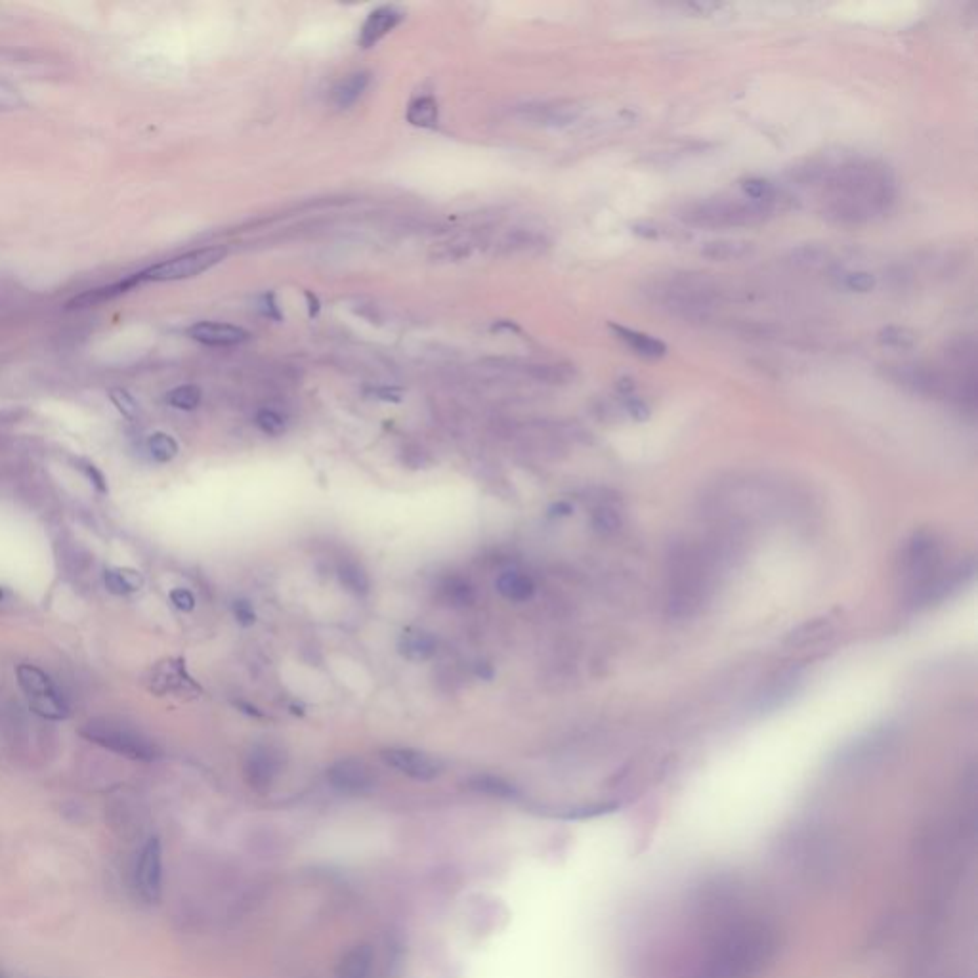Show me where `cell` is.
<instances>
[{
	"instance_id": "cell-17",
	"label": "cell",
	"mask_w": 978,
	"mask_h": 978,
	"mask_svg": "<svg viewBox=\"0 0 978 978\" xmlns=\"http://www.w3.org/2000/svg\"><path fill=\"white\" fill-rule=\"evenodd\" d=\"M404 20V12L396 6H381L367 16L360 33V44L363 48H371L384 39L390 31H394Z\"/></svg>"
},
{
	"instance_id": "cell-21",
	"label": "cell",
	"mask_w": 978,
	"mask_h": 978,
	"mask_svg": "<svg viewBox=\"0 0 978 978\" xmlns=\"http://www.w3.org/2000/svg\"><path fill=\"white\" fill-rule=\"evenodd\" d=\"M944 358L952 363L957 373H975L977 369V341L971 335H959L944 346Z\"/></svg>"
},
{
	"instance_id": "cell-27",
	"label": "cell",
	"mask_w": 978,
	"mask_h": 978,
	"mask_svg": "<svg viewBox=\"0 0 978 978\" xmlns=\"http://www.w3.org/2000/svg\"><path fill=\"white\" fill-rule=\"evenodd\" d=\"M369 73L367 71H358V73H352L348 75L346 79H342L339 85L333 88V104L339 107V109H348V107L354 106L365 92V88L369 86Z\"/></svg>"
},
{
	"instance_id": "cell-4",
	"label": "cell",
	"mask_w": 978,
	"mask_h": 978,
	"mask_svg": "<svg viewBox=\"0 0 978 978\" xmlns=\"http://www.w3.org/2000/svg\"><path fill=\"white\" fill-rule=\"evenodd\" d=\"M776 213L774 207L755 203L747 197H707L682 205L677 218L682 224L703 230L747 228L763 224Z\"/></svg>"
},
{
	"instance_id": "cell-37",
	"label": "cell",
	"mask_w": 978,
	"mask_h": 978,
	"mask_svg": "<svg viewBox=\"0 0 978 978\" xmlns=\"http://www.w3.org/2000/svg\"><path fill=\"white\" fill-rule=\"evenodd\" d=\"M837 285L847 289V291H852V293H870L875 289V276H872L870 272H839L837 276Z\"/></svg>"
},
{
	"instance_id": "cell-44",
	"label": "cell",
	"mask_w": 978,
	"mask_h": 978,
	"mask_svg": "<svg viewBox=\"0 0 978 978\" xmlns=\"http://www.w3.org/2000/svg\"><path fill=\"white\" fill-rule=\"evenodd\" d=\"M260 306H262V314L268 316V318L281 319V314H279V308H277L276 298L272 293H266L262 300H260Z\"/></svg>"
},
{
	"instance_id": "cell-14",
	"label": "cell",
	"mask_w": 978,
	"mask_h": 978,
	"mask_svg": "<svg viewBox=\"0 0 978 978\" xmlns=\"http://www.w3.org/2000/svg\"><path fill=\"white\" fill-rule=\"evenodd\" d=\"M136 889L148 902H157L163 889V849L157 837L149 839L136 862Z\"/></svg>"
},
{
	"instance_id": "cell-36",
	"label": "cell",
	"mask_w": 978,
	"mask_h": 978,
	"mask_svg": "<svg viewBox=\"0 0 978 978\" xmlns=\"http://www.w3.org/2000/svg\"><path fill=\"white\" fill-rule=\"evenodd\" d=\"M877 339H879V342L883 346L896 348V350H908V348H912L915 342H917L914 331H910L908 327H900V325H887V327H883L879 331Z\"/></svg>"
},
{
	"instance_id": "cell-2",
	"label": "cell",
	"mask_w": 978,
	"mask_h": 978,
	"mask_svg": "<svg viewBox=\"0 0 978 978\" xmlns=\"http://www.w3.org/2000/svg\"><path fill=\"white\" fill-rule=\"evenodd\" d=\"M778 952V933L759 917L726 923L690 978H759Z\"/></svg>"
},
{
	"instance_id": "cell-31",
	"label": "cell",
	"mask_w": 978,
	"mask_h": 978,
	"mask_svg": "<svg viewBox=\"0 0 978 978\" xmlns=\"http://www.w3.org/2000/svg\"><path fill=\"white\" fill-rule=\"evenodd\" d=\"M742 192H744V197L755 201V203H763V205H770L778 211V205L784 201L782 199V193L780 190L768 182L765 178H747L742 182Z\"/></svg>"
},
{
	"instance_id": "cell-43",
	"label": "cell",
	"mask_w": 978,
	"mask_h": 978,
	"mask_svg": "<svg viewBox=\"0 0 978 978\" xmlns=\"http://www.w3.org/2000/svg\"><path fill=\"white\" fill-rule=\"evenodd\" d=\"M633 232L644 239H656V241L671 237L669 230H663L658 224H650V222H640L637 226H633Z\"/></svg>"
},
{
	"instance_id": "cell-22",
	"label": "cell",
	"mask_w": 978,
	"mask_h": 978,
	"mask_svg": "<svg viewBox=\"0 0 978 978\" xmlns=\"http://www.w3.org/2000/svg\"><path fill=\"white\" fill-rule=\"evenodd\" d=\"M400 654L411 661H426L436 656L438 642L426 631L407 629L398 640Z\"/></svg>"
},
{
	"instance_id": "cell-5",
	"label": "cell",
	"mask_w": 978,
	"mask_h": 978,
	"mask_svg": "<svg viewBox=\"0 0 978 978\" xmlns=\"http://www.w3.org/2000/svg\"><path fill=\"white\" fill-rule=\"evenodd\" d=\"M902 574L914 602H929L944 591V547L935 533L919 532L908 541L902 556Z\"/></svg>"
},
{
	"instance_id": "cell-19",
	"label": "cell",
	"mask_w": 978,
	"mask_h": 978,
	"mask_svg": "<svg viewBox=\"0 0 978 978\" xmlns=\"http://www.w3.org/2000/svg\"><path fill=\"white\" fill-rule=\"evenodd\" d=\"M610 329L616 333L619 341L627 344L640 358L660 360L667 354V344L656 339V337H652V335H648V333H642V331L631 329V327H623L617 323H610Z\"/></svg>"
},
{
	"instance_id": "cell-11",
	"label": "cell",
	"mask_w": 978,
	"mask_h": 978,
	"mask_svg": "<svg viewBox=\"0 0 978 978\" xmlns=\"http://www.w3.org/2000/svg\"><path fill=\"white\" fill-rule=\"evenodd\" d=\"M381 759L396 772L417 782H432L444 772V763L425 751L413 747H386Z\"/></svg>"
},
{
	"instance_id": "cell-45",
	"label": "cell",
	"mask_w": 978,
	"mask_h": 978,
	"mask_svg": "<svg viewBox=\"0 0 978 978\" xmlns=\"http://www.w3.org/2000/svg\"><path fill=\"white\" fill-rule=\"evenodd\" d=\"M375 396H379L381 400H386V402H400V392L394 388H379V390H375Z\"/></svg>"
},
{
	"instance_id": "cell-30",
	"label": "cell",
	"mask_w": 978,
	"mask_h": 978,
	"mask_svg": "<svg viewBox=\"0 0 978 978\" xmlns=\"http://www.w3.org/2000/svg\"><path fill=\"white\" fill-rule=\"evenodd\" d=\"M787 260L795 268L814 270V268L824 266L830 260V251L824 245H818V243H805V245H799V247L791 249Z\"/></svg>"
},
{
	"instance_id": "cell-15",
	"label": "cell",
	"mask_w": 978,
	"mask_h": 978,
	"mask_svg": "<svg viewBox=\"0 0 978 978\" xmlns=\"http://www.w3.org/2000/svg\"><path fill=\"white\" fill-rule=\"evenodd\" d=\"M283 768V753L276 745L260 744L251 749L245 761L247 784L256 791H266L276 782Z\"/></svg>"
},
{
	"instance_id": "cell-47",
	"label": "cell",
	"mask_w": 978,
	"mask_h": 978,
	"mask_svg": "<svg viewBox=\"0 0 978 978\" xmlns=\"http://www.w3.org/2000/svg\"><path fill=\"white\" fill-rule=\"evenodd\" d=\"M2 598H4V593H2V589H0V600H2Z\"/></svg>"
},
{
	"instance_id": "cell-12",
	"label": "cell",
	"mask_w": 978,
	"mask_h": 978,
	"mask_svg": "<svg viewBox=\"0 0 978 978\" xmlns=\"http://www.w3.org/2000/svg\"><path fill=\"white\" fill-rule=\"evenodd\" d=\"M149 690L157 696H190L201 692V686L193 681L192 675L186 669V661L180 658L159 661L148 677Z\"/></svg>"
},
{
	"instance_id": "cell-41",
	"label": "cell",
	"mask_w": 978,
	"mask_h": 978,
	"mask_svg": "<svg viewBox=\"0 0 978 978\" xmlns=\"http://www.w3.org/2000/svg\"><path fill=\"white\" fill-rule=\"evenodd\" d=\"M79 468L83 470L86 478L90 480V484L94 488L98 489L100 493H107V482L104 478V474L98 470V467H94L92 463H85V461H79Z\"/></svg>"
},
{
	"instance_id": "cell-38",
	"label": "cell",
	"mask_w": 978,
	"mask_h": 978,
	"mask_svg": "<svg viewBox=\"0 0 978 978\" xmlns=\"http://www.w3.org/2000/svg\"><path fill=\"white\" fill-rule=\"evenodd\" d=\"M255 423L268 436H281L287 430V419L270 407H264L256 413Z\"/></svg>"
},
{
	"instance_id": "cell-33",
	"label": "cell",
	"mask_w": 978,
	"mask_h": 978,
	"mask_svg": "<svg viewBox=\"0 0 978 978\" xmlns=\"http://www.w3.org/2000/svg\"><path fill=\"white\" fill-rule=\"evenodd\" d=\"M467 786L468 789H472L476 793H484V795L499 797V799H509V797L516 795V789H514L512 784H509L505 778H499V776H493V774L472 776L468 780Z\"/></svg>"
},
{
	"instance_id": "cell-3",
	"label": "cell",
	"mask_w": 978,
	"mask_h": 978,
	"mask_svg": "<svg viewBox=\"0 0 978 978\" xmlns=\"http://www.w3.org/2000/svg\"><path fill=\"white\" fill-rule=\"evenodd\" d=\"M887 377L917 396L956 402L969 407L977 404L975 373L944 371L923 363H898L887 367Z\"/></svg>"
},
{
	"instance_id": "cell-26",
	"label": "cell",
	"mask_w": 978,
	"mask_h": 978,
	"mask_svg": "<svg viewBox=\"0 0 978 978\" xmlns=\"http://www.w3.org/2000/svg\"><path fill=\"white\" fill-rule=\"evenodd\" d=\"M436 593L444 604L455 606V608H465V606H470L476 602V587L468 579L459 577V575L446 577L438 585Z\"/></svg>"
},
{
	"instance_id": "cell-40",
	"label": "cell",
	"mask_w": 978,
	"mask_h": 978,
	"mask_svg": "<svg viewBox=\"0 0 978 978\" xmlns=\"http://www.w3.org/2000/svg\"><path fill=\"white\" fill-rule=\"evenodd\" d=\"M232 610H234L235 621H237L239 625H243V627H251V625H255L256 612L255 608H253V604H251L249 600H243V598L235 600Z\"/></svg>"
},
{
	"instance_id": "cell-46",
	"label": "cell",
	"mask_w": 978,
	"mask_h": 978,
	"mask_svg": "<svg viewBox=\"0 0 978 978\" xmlns=\"http://www.w3.org/2000/svg\"><path fill=\"white\" fill-rule=\"evenodd\" d=\"M306 298H308V302H310V316H318V312H319L318 298L312 297V293H306Z\"/></svg>"
},
{
	"instance_id": "cell-25",
	"label": "cell",
	"mask_w": 978,
	"mask_h": 978,
	"mask_svg": "<svg viewBox=\"0 0 978 978\" xmlns=\"http://www.w3.org/2000/svg\"><path fill=\"white\" fill-rule=\"evenodd\" d=\"M753 243L744 239H713L703 243V258L713 260V262H734L742 260L745 256L753 255Z\"/></svg>"
},
{
	"instance_id": "cell-32",
	"label": "cell",
	"mask_w": 978,
	"mask_h": 978,
	"mask_svg": "<svg viewBox=\"0 0 978 978\" xmlns=\"http://www.w3.org/2000/svg\"><path fill=\"white\" fill-rule=\"evenodd\" d=\"M438 117H440L438 102L430 96L417 98L415 102H411V106L407 109V121L413 127L434 128L438 125Z\"/></svg>"
},
{
	"instance_id": "cell-23",
	"label": "cell",
	"mask_w": 978,
	"mask_h": 978,
	"mask_svg": "<svg viewBox=\"0 0 978 978\" xmlns=\"http://www.w3.org/2000/svg\"><path fill=\"white\" fill-rule=\"evenodd\" d=\"M495 587H497L499 595L509 602H514V604L528 602L535 595V583H533L532 577L524 574V572H518V570H511V572L499 575L495 581Z\"/></svg>"
},
{
	"instance_id": "cell-8",
	"label": "cell",
	"mask_w": 978,
	"mask_h": 978,
	"mask_svg": "<svg viewBox=\"0 0 978 978\" xmlns=\"http://www.w3.org/2000/svg\"><path fill=\"white\" fill-rule=\"evenodd\" d=\"M81 736L94 744L134 761H155L159 749L142 732L113 719H92L81 728Z\"/></svg>"
},
{
	"instance_id": "cell-28",
	"label": "cell",
	"mask_w": 978,
	"mask_h": 978,
	"mask_svg": "<svg viewBox=\"0 0 978 978\" xmlns=\"http://www.w3.org/2000/svg\"><path fill=\"white\" fill-rule=\"evenodd\" d=\"M337 577L342 587L356 596H367L371 593V577L360 562L344 560L337 568Z\"/></svg>"
},
{
	"instance_id": "cell-29",
	"label": "cell",
	"mask_w": 978,
	"mask_h": 978,
	"mask_svg": "<svg viewBox=\"0 0 978 978\" xmlns=\"http://www.w3.org/2000/svg\"><path fill=\"white\" fill-rule=\"evenodd\" d=\"M104 583L111 595H132L144 587V577L130 568H113L104 574Z\"/></svg>"
},
{
	"instance_id": "cell-7",
	"label": "cell",
	"mask_w": 978,
	"mask_h": 978,
	"mask_svg": "<svg viewBox=\"0 0 978 978\" xmlns=\"http://www.w3.org/2000/svg\"><path fill=\"white\" fill-rule=\"evenodd\" d=\"M669 608L675 616H686L700 608L709 591V572L703 554L696 549H679L671 556Z\"/></svg>"
},
{
	"instance_id": "cell-20",
	"label": "cell",
	"mask_w": 978,
	"mask_h": 978,
	"mask_svg": "<svg viewBox=\"0 0 978 978\" xmlns=\"http://www.w3.org/2000/svg\"><path fill=\"white\" fill-rule=\"evenodd\" d=\"M833 637V623L828 617H816L807 623L799 625L795 631L787 635V646L791 648H808L822 644Z\"/></svg>"
},
{
	"instance_id": "cell-35",
	"label": "cell",
	"mask_w": 978,
	"mask_h": 978,
	"mask_svg": "<svg viewBox=\"0 0 978 978\" xmlns=\"http://www.w3.org/2000/svg\"><path fill=\"white\" fill-rule=\"evenodd\" d=\"M146 446H148L151 459L157 463H171L172 459L178 455V442L172 438L171 434H165V432L151 434Z\"/></svg>"
},
{
	"instance_id": "cell-10",
	"label": "cell",
	"mask_w": 978,
	"mask_h": 978,
	"mask_svg": "<svg viewBox=\"0 0 978 978\" xmlns=\"http://www.w3.org/2000/svg\"><path fill=\"white\" fill-rule=\"evenodd\" d=\"M226 256V249L222 247H205V249H195L184 255L174 256L165 262H159L155 266H149L138 276L144 281L153 283H165V281H182L190 277L199 276L207 270L220 264Z\"/></svg>"
},
{
	"instance_id": "cell-16",
	"label": "cell",
	"mask_w": 978,
	"mask_h": 978,
	"mask_svg": "<svg viewBox=\"0 0 978 978\" xmlns=\"http://www.w3.org/2000/svg\"><path fill=\"white\" fill-rule=\"evenodd\" d=\"M188 337L195 342L205 344V346H235V344L249 341L251 333L245 331L243 327L230 325V323L199 321V323H193L192 327L188 329Z\"/></svg>"
},
{
	"instance_id": "cell-42",
	"label": "cell",
	"mask_w": 978,
	"mask_h": 978,
	"mask_svg": "<svg viewBox=\"0 0 978 978\" xmlns=\"http://www.w3.org/2000/svg\"><path fill=\"white\" fill-rule=\"evenodd\" d=\"M171 602L174 604V608H178L180 612H192L193 608H195V596L188 589H174V591H171Z\"/></svg>"
},
{
	"instance_id": "cell-39",
	"label": "cell",
	"mask_w": 978,
	"mask_h": 978,
	"mask_svg": "<svg viewBox=\"0 0 978 978\" xmlns=\"http://www.w3.org/2000/svg\"><path fill=\"white\" fill-rule=\"evenodd\" d=\"M109 400L111 404L117 407V411L128 419V421H134L138 419L140 415V405L134 400V396L125 390V388H111L109 390Z\"/></svg>"
},
{
	"instance_id": "cell-18",
	"label": "cell",
	"mask_w": 978,
	"mask_h": 978,
	"mask_svg": "<svg viewBox=\"0 0 978 978\" xmlns=\"http://www.w3.org/2000/svg\"><path fill=\"white\" fill-rule=\"evenodd\" d=\"M142 283V279L138 274L134 276L125 277L121 281H115L111 285H104V287H96V289H88L85 293L77 295L75 298H71L67 302V308L69 310H85V308H94V306H100L104 302H109L113 298L121 297L125 295L128 291L136 289L138 285Z\"/></svg>"
},
{
	"instance_id": "cell-6",
	"label": "cell",
	"mask_w": 978,
	"mask_h": 978,
	"mask_svg": "<svg viewBox=\"0 0 978 978\" xmlns=\"http://www.w3.org/2000/svg\"><path fill=\"white\" fill-rule=\"evenodd\" d=\"M646 298L669 316L684 321H705L715 308L713 287L696 276H673L658 279L644 289Z\"/></svg>"
},
{
	"instance_id": "cell-13",
	"label": "cell",
	"mask_w": 978,
	"mask_h": 978,
	"mask_svg": "<svg viewBox=\"0 0 978 978\" xmlns=\"http://www.w3.org/2000/svg\"><path fill=\"white\" fill-rule=\"evenodd\" d=\"M327 782L344 795H367L375 789L377 776L367 763L348 757L327 768Z\"/></svg>"
},
{
	"instance_id": "cell-24",
	"label": "cell",
	"mask_w": 978,
	"mask_h": 978,
	"mask_svg": "<svg viewBox=\"0 0 978 978\" xmlns=\"http://www.w3.org/2000/svg\"><path fill=\"white\" fill-rule=\"evenodd\" d=\"M373 961V950L365 944H358L341 957L337 965V978H371Z\"/></svg>"
},
{
	"instance_id": "cell-9",
	"label": "cell",
	"mask_w": 978,
	"mask_h": 978,
	"mask_svg": "<svg viewBox=\"0 0 978 978\" xmlns=\"http://www.w3.org/2000/svg\"><path fill=\"white\" fill-rule=\"evenodd\" d=\"M18 682L29 702V709L48 721H64L69 717V707L64 696L58 692L52 679L37 665L22 663L16 669Z\"/></svg>"
},
{
	"instance_id": "cell-34",
	"label": "cell",
	"mask_w": 978,
	"mask_h": 978,
	"mask_svg": "<svg viewBox=\"0 0 978 978\" xmlns=\"http://www.w3.org/2000/svg\"><path fill=\"white\" fill-rule=\"evenodd\" d=\"M201 398H203V392H201L199 386H195V384H182V386L172 388L165 400L174 409L193 411V409H197L199 404H201Z\"/></svg>"
},
{
	"instance_id": "cell-1",
	"label": "cell",
	"mask_w": 978,
	"mask_h": 978,
	"mask_svg": "<svg viewBox=\"0 0 978 978\" xmlns=\"http://www.w3.org/2000/svg\"><path fill=\"white\" fill-rule=\"evenodd\" d=\"M793 178L820 190V214L833 224L860 226L889 213L898 197L893 171L870 157L810 161Z\"/></svg>"
}]
</instances>
